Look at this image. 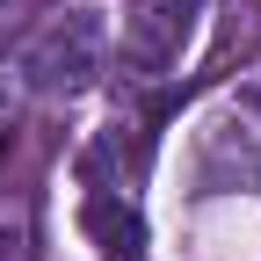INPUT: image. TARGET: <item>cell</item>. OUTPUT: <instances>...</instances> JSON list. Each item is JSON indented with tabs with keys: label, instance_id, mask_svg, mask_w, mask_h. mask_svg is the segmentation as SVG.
<instances>
[{
	"label": "cell",
	"instance_id": "6da1fadb",
	"mask_svg": "<svg viewBox=\"0 0 261 261\" xmlns=\"http://www.w3.org/2000/svg\"><path fill=\"white\" fill-rule=\"evenodd\" d=\"M196 22H203V0H130L123 8V73L130 80H167L196 44Z\"/></svg>",
	"mask_w": 261,
	"mask_h": 261
},
{
	"label": "cell",
	"instance_id": "7a4b0ae2",
	"mask_svg": "<svg viewBox=\"0 0 261 261\" xmlns=\"http://www.w3.org/2000/svg\"><path fill=\"white\" fill-rule=\"evenodd\" d=\"M102 51H109L102 15H65V22H51L44 37L29 44L22 73H29V87H37V94H80L94 73H102Z\"/></svg>",
	"mask_w": 261,
	"mask_h": 261
},
{
	"label": "cell",
	"instance_id": "3957f363",
	"mask_svg": "<svg viewBox=\"0 0 261 261\" xmlns=\"http://www.w3.org/2000/svg\"><path fill=\"white\" fill-rule=\"evenodd\" d=\"M80 232L102 247L109 261H138V254H145V218H138V203L116 196V189H94L87 203H80Z\"/></svg>",
	"mask_w": 261,
	"mask_h": 261
}]
</instances>
